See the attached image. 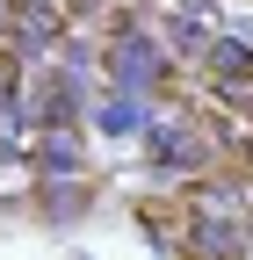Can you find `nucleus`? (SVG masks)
Masks as SVG:
<instances>
[{"label":"nucleus","instance_id":"1","mask_svg":"<svg viewBox=\"0 0 253 260\" xmlns=\"http://www.w3.org/2000/svg\"><path fill=\"white\" fill-rule=\"evenodd\" d=\"M196 239H203V253H217V260H225V253L239 260V253H246V224H239V217L225 224V217H217V203H210V217H203V232H196Z\"/></svg>","mask_w":253,"mask_h":260},{"label":"nucleus","instance_id":"2","mask_svg":"<svg viewBox=\"0 0 253 260\" xmlns=\"http://www.w3.org/2000/svg\"><path fill=\"white\" fill-rule=\"evenodd\" d=\"M152 65H160V58H152V44H123V73H116V80H123V87H145Z\"/></svg>","mask_w":253,"mask_h":260},{"label":"nucleus","instance_id":"3","mask_svg":"<svg viewBox=\"0 0 253 260\" xmlns=\"http://www.w3.org/2000/svg\"><path fill=\"white\" fill-rule=\"evenodd\" d=\"M210 29V0H181V44H196Z\"/></svg>","mask_w":253,"mask_h":260},{"label":"nucleus","instance_id":"4","mask_svg":"<svg viewBox=\"0 0 253 260\" xmlns=\"http://www.w3.org/2000/svg\"><path fill=\"white\" fill-rule=\"evenodd\" d=\"M0 22H8V0H0Z\"/></svg>","mask_w":253,"mask_h":260}]
</instances>
